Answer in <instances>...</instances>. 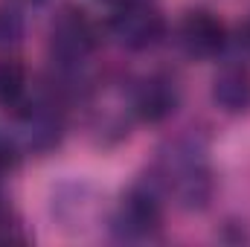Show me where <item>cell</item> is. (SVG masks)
<instances>
[{"label":"cell","instance_id":"cell-3","mask_svg":"<svg viewBox=\"0 0 250 247\" xmlns=\"http://www.w3.org/2000/svg\"><path fill=\"white\" fill-rule=\"evenodd\" d=\"M169 189L187 209H204L212 195V175L195 151H178L166 160L163 172Z\"/></svg>","mask_w":250,"mask_h":247},{"label":"cell","instance_id":"cell-2","mask_svg":"<svg viewBox=\"0 0 250 247\" xmlns=\"http://www.w3.org/2000/svg\"><path fill=\"white\" fill-rule=\"evenodd\" d=\"M108 32L117 38L120 47L143 53V50H151L154 44H160V38L166 35V21L146 0H128V3H120L117 12L111 15Z\"/></svg>","mask_w":250,"mask_h":247},{"label":"cell","instance_id":"cell-11","mask_svg":"<svg viewBox=\"0 0 250 247\" xmlns=\"http://www.w3.org/2000/svg\"><path fill=\"white\" fill-rule=\"evenodd\" d=\"M15 166H18V148L6 134H0V172L15 169Z\"/></svg>","mask_w":250,"mask_h":247},{"label":"cell","instance_id":"cell-12","mask_svg":"<svg viewBox=\"0 0 250 247\" xmlns=\"http://www.w3.org/2000/svg\"><path fill=\"white\" fill-rule=\"evenodd\" d=\"M239 41H242V47L250 53V21L242 26V29H239Z\"/></svg>","mask_w":250,"mask_h":247},{"label":"cell","instance_id":"cell-6","mask_svg":"<svg viewBox=\"0 0 250 247\" xmlns=\"http://www.w3.org/2000/svg\"><path fill=\"white\" fill-rule=\"evenodd\" d=\"M181 93L169 76H148L134 90V114L143 123H163L178 111Z\"/></svg>","mask_w":250,"mask_h":247},{"label":"cell","instance_id":"cell-8","mask_svg":"<svg viewBox=\"0 0 250 247\" xmlns=\"http://www.w3.org/2000/svg\"><path fill=\"white\" fill-rule=\"evenodd\" d=\"M212 102L227 114L250 111V73L245 67H224L212 79Z\"/></svg>","mask_w":250,"mask_h":247},{"label":"cell","instance_id":"cell-7","mask_svg":"<svg viewBox=\"0 0 250 247\" xmlns=\"http://www.w3.org/2000/svg\"><path fill=\"white\" fill-rule=\"evenodd\" d=\"M18 117L26 131V143L32 148L47 151L62 140V111L53 102H23L18 108Z\"/></svg>","mask_w":250,"mask_h":247},{"label":"cell","instance_id":"cell-13","mask_svg":"<svg viewBox=\"0 0 250 247\" xmlns=\"http://www.w3.org/2000/svg\"><path fill=\"white\" fill-rule=\"evenodd\" d=\"M105 3H114V6H120V3H128V0H105Z\"/></svg>","mask_w":250,"mask_h":247},{"label":"cell","instance_id":"cell-4","mask_svg":"<svg viewBox=\"0 0 250 247\" xmlns=\"http://www.w3.org/2000/svg\"><path fill=\"white\" fill-rule=\"evenodd\" d=\"M163 209L151 189L137 186L120 201V209L114 215V230L125 239H146L160 230Z\"/></svg>","mask_w":250,"mask_h":247},{"label":"cell","instance_id":"cell-10","mask_svg":"<svg viewBox=\"0 0 250 247\" xmlns=\"http://www.w3.org/2000/svg\"><path fill=\"white\" fill-rule=\"evenodd\" d=\"M23 38V18L12 6H0V47H15Z\"/></svg>","mask_w":250,"mask_h":247},{"label":"cell","instance_id":"cell-1","mask_svg":"<svg viewBox=\"0 0 250 247\" xmlns=\"http://www.w3.org/2000/svg\"><path fill=\"white\" fill-rule=\"evenodd\" d=\"M96 50V26L79 6H62L50 23V53L62 67H79Z\"/></svg>","mask_w":250,"mask_h":247},{"label":"cell","instance_id":"cell-5","mask_svg":"<svg viewBox=\"0 0 250 247\" xmlns=\"http://www.w3.org/2000/svg\"><path fill=\"white\" fill-rule=\"evenodd\" d=\"M178 35H181V47L192 59H215L224 50V44H227L224 23L207 9L187 12V18L181 21Z\"/></svg>","mask_w":250,"mask_h":247},{"label":"cell","instance_id":"cell-9","mask_svg":"<svg viewBox=\"0 0 250 247\" xmlns=\"http://www.w3.org/2000/svg\"><path fill=\"white\" fill-rule=\"evenodd\" d=\"M26 102V70L23 64L12 62H0V108H12L18 111Z\"/></svg>","mask_w":250,"mask_h":247}]
</instances>
